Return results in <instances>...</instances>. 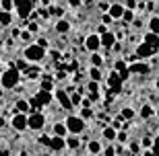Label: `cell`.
<instances>
[{
	"label": "cell",
	"instance_id": "obj_50",
	"mask_svg": "<svg viewBox=\"0 0 159 156\" xmlns=\"http://www.w3.org/2000/svg\"><path fill=\"white\" fill-rule=\"evenodd\" d=\"M139 2H143V0H139Z\"/></svg>",
	"mask_w": 159,
	"mask_h": 156
},
{
	"label": "cell",
	"instance_id": "obj_4",
	"mask_svg": "<svg viewBox=\"0 0 159 156\" xmlns=\"http://www.w3.org/2000/svg\"><path fill=\"white\" fill-rule=\"evenodd\" d=\"M11 127L15 132L29 129V113H15V115L11 117Z\"/></svg>",
	"mask_w": 159,
	"mask_h": 156
},
{
	"label": "cell",
	"instance_id": "obj_40",
	"mask_svg": "<svg viewBox=\"0 0 159 156\" xmlns=\"http://www.w3.org/2000/svg\"><path fill=\"white\" fill-rule=\"evenodd\" d=\"M21 39L23 41H31V31L27 29V31H21Z\"/></svg>",
	"mask_w": 159,
	"mask_h": 156
},
{
	"label": "cell",
	"instance_id": "obj_3",
	"mask_svg": "<svg viewBox=\"0 0 159 156\" xmlns=\"http://www.w3.org/2000/svg\"><path fill=\"white\" fill-rule=\"evenodd\" d=\"M64 123H66V127H68V133L81 136V133L87 129V123H85V119H83L81 115H68Z\"/></svg>",
	"mask_w": 159,
	"mask_h": 156
},
{
	"label": "cell",
	"instance_id": "obj_17",
	"mask_svg": "<svg viewBox=\"0 0 159 156\" xmlns=\"http://www.w3.org/2000/svg\"><path fill=\"white\" fill-rule=\"evenodd\" d=\"M29 111H31V103L29 101H23V99H21V101L15 103V113H29Z\"/></svg>",
	"mask_w": 159,
	"mask_h": 156
},
{
	"label": "cell",
	"instance_id": "obj_34",
	"mask_svg": "<svg viewBox=\"0 0 159 156\" xmlns=\"http://www.w3.org/2000/svg\"><path fill=\"white\" fill-rule=\"evenodd\" d=\"M70 101L75 107H79V105L83 103V99H81V93H70Z\"/></svg>",
	"mask_w": 159,
	"mask_h": 156
},
{
	"label": "cell",
	"instance_id": "obj_31",
	"mask_svg": "<svg viewBox=\"0 0 159 156\" xmlns=\"http://www.w3.org/2000/svg\"><path fill=\"white\" fill-rule=\"evenodd\" d=\"M0 8H4V11H15V2H12V0H0Z\"/></svg>",
	"mask_w": 159,
	"mask_h": 156
},
{
	"label": "cell",
	"instance_id": "obj_43",
	"mask_svg": "<svg viewBox=\"0 0 159 156\" xmlns=\"http://www.w3.org/2000/svg\"><path fill=\"white\" fill-rule=\"evenodd\" d=\"M27 29H29L31 33H37V29H39V25H37V23H29V27H27Z\"/></svg>",
	"mask_w": 159,
	"mask_h": 156
},
{
	"label": "cell",
	"instance_id": "obj_10",
	"mask_svg": "<svg viewBox=\"0 0 159 156\" xmlns=\"http://www.w3.org/2000/svg\"><path fill=\"white\" fill-rule=\"evenodd\" d=\"M124 11H126V6H124V4H120V2H114V4H110V6H107V12H110V17H112L114 21H122Z\"/></svg>",
	"mask_w": 159,
	"mask_h": 156
},
{
	"label": "cell",
	"instance_id": "obj_9",
	"mask_svg": "<svg viewBox=\"0 0 159 156\" xmlns=\"http://www.w3.org/2000/svg\"><path fill=\"white\" fill-rule=\"evenodd\" d=\"M85 47H87L89 52H99V47H101V35L97 33H91L85 37Z\"/></svg>",
	"mask_w": 159,
	"mask_h": 156
},
{
	"label": "cell",
	"instance_id": "obj_21",
	"mask_svg": "<svg viewBox=\"0 0 159 156\" xmlns=\"http://www.w3.org/2000/svg\"><path fill=\"white\" fill-rule=\"evenodd\" d=\"M87 152H89V154H103V150H101V144H99V142H95V140L87 144Z\"/></svg>",
	"mask_w": 159,
	"mask_h": 156
},
{
	"label": "cell",
	"instance_id": "obj_37",
	"mask_svg": "<svg viewBox=\"0 0 159 156\" xmlns=\"http://www.w3.org/2000/svg\"><path fill=\"white\" fill-rule=\"evenodd\" d=\"M50 136H48V133H43V136H39V144H43V146H50Z\"/></svg>",
	"mask_w": 159,
	"mask_h": 156
},
{
	"label": "cell",
	"instance_id": "obj_48",
	"mask_svg": "<svg viewBox=\"0 0 159 156\" xmlns=\"http://www.w3.org/2000/svg\"><path fill=\"white\" fill-rule=\"evenodd\" d=\"M2 95H4V88L0 86V99H2Z\"/></svg>",
	"mask_w": 159,
	"mask_h": 156
},
{
	"label": "cell",
	"instance_id": "obj_23",
	"mask_svg": "<svg viewBox=\"0 0 159 156\" xmlns=\"http://www.w3.org/2000/svg\"><path fill=\"white\" fill-rule=\"evenodd\" d=\"M66 146H68V148H72V150H77V148H79L77 133H68V136H66Z\"/></svg>",
	"mask_w": 159,
	"mask_h": 156
},
{
	"label": "cell",
	"instance_id": "obj_42",
	"mask_svg": "<svg viewBox=\"0 0 159 156\" xmlns=\"http://www.w3.org/2000/svg\"><path fill=\"white\" fill-rule=\"evenodd\" d=\"M101 21H103V25H110V23L114 21V19L110 17V12H107V15H103V17H101Z\"/></svg>",
	"mask_w": 159,
	"mask_h": 156
},
{
	"label": "cell",
	"instance_id": "obj_29",
	"mask_svg": "<svg viewBox=\"0 0 159 156\" xmlns=\"http://www.w3.org/2000/svg\"><path fill=\"white\" fill-rule=\"evenodd\" d=\"M128 152L130 154H141L143 152V148H141V144H139V142H134V140H132V142H128Z\"/></svg>",
	"mask_w": 159,
	"mask_h": 156
},
{
	"label": "cell",
	"instance_id": "obj_27",
	"mask_svg": "<svg viewBox=\"0 0 159 156\" xmlns=\"http://www.w3.org/2000/svg\"><path fill=\"white\" fill-rule=\"evenodd\" d=\"M91 66H103V58H101L97 52H91Z\"/></svg>",
	"mask_w": 159,
	"mask_h": 156
},
{
	"label": "cell",
	"instance_id": "obj_24",
	"mask_svg": "<svg viewBox=\"0 0 159 156\" xmlns=\"http://www.w3.org/2000/svg\"><path fill=\"white\" fill-rule=\"evenodd\" d=\"M41 88L43 91H52L54 88V84H52V76H41Z\"/></svg>",
	"mask_w": 159,
	"mask_h": 156
},
{
	"label": "cell",
	"instance_id": "obj_15",
	"mask_svg": "<svg viewBox=\"0 0 159 156\" xmlns=\"http://www.w3.org/2000/svg\"><path fill=\"white\" fill-rule=\"evenodd\" d=\"M116 138H118V129H116L114 125H107V127H103V140H106V142L114 144V142H116Z\"/></svg>",
	"mask_w": 159,
	"mask_h": 156
},
{
	"label": "cell",
	"instance_id": "obj_41",
	"mask_svg": "<svg viewBox=\"0 0 159 156\" xmlns=\"http://www.w3.org/2000/svg\"><path fill=\"white\" fill-rule=\"evenodd\" d=\"M17 68L21 70V72H23V70H27V60H19V62H17Z\"/></svg>",
	"mask_w": 159,
	"mask_h": 156
},
{
	"label": "cell",
	"instance_id": "obj_1",
	"mask_svg": "<svg viewBox=\"0 0 159 156\" xmlns=\"http://www.w3.org/2000/svg\"><path fill=\"white\" fill-rule=\"evenodd\" d=\"M19 82H21V70L11 64V66L0 74V86L4 88V91H11V88H17Z\"/></svg>",
	"mask_w": 159,
	"mask_h": 156
},
{
	"label": "cell",
	"instance_id": "obj_19",
	"mask_svg": "<svg viewBox=\"0 0 159 156\" xmlns=\"http://www.w3.org/2000/svg\"><path fill=\"white\" fill-rule=\"evenodd\" d=\"M12 23V15L11 11H4V8H0V25L2 27H8Z\"/></svg>",
	"mask_w": 159,
	"mask_h": 156
},
{
	"label": "cell",
	"instance_id": "obj_25",
	"mask_svg": "<svg viewBox=\"0 0 159 156\" xmlns=\"http://www.w3.org/2000/svg\"><path fill=\"white\" fill-rule=\"evenodd\" d=\"M87 88H89V95H97V93H99V82H97V80H91V78H89Z\"/></svg>",
	"mask_w": 159,
	"mask_h": 156
},
{
	"label": "cell",
	"instance_id": "obj_30",
	"mask_svg": "<svg viewBox=\"0 0 159 156\" xmlns=\"http://www.w3.org/2000/svg\"><path fill=\"white\" fill-rule=\"evenodd\" d=\"M122 21L124 23H132V21H134V12H132V8H126V11H124Z\"/></svg>",
	"mask_w": 159,
	"mask_h": 156
},
{
	"label": "cell",
	"instance_id": "obj_12",
	"mask_svg": "<svg viewBox=\"0 0 159 156\" xmlns=\"http://www.w3.org/2000/svg\"><path fill=\"white\" fill-rule=\"evenodd\" d=\"M48 148H50V150H54V152H62L66 148V138H64V136H56V133H54Z\"/></svg>",
	"mask_w": 159,
	"mask_h": 156
},
{
	"label": "cell",
	"instance_id": "obj_16",
	"mask_svg": "<svg viewBox=\"0 0 159 156\" xmlns=\"http://www.w3.org/2000/svg\"><path fill=\"white\" fill-rule=\"evenodd\" d=\"M54 29H56V33L64 35V33H68V31H70V23H68L66 19H58V21L54 23Z\"/></svg>",
	"mask_w": 159,
	"mask_h": 156
},
{
	"label": "cell",
	"instance_id": "obj_8",
	"mask_svg": "<svg viewBox=\"0 0 159 156\" xmlns=\"http://www.w3.org/2000/svg\"><path fill=\"white\" fill-rule=\"evenodd\" d=\"M155 53H157V47H153L151 43H147V41H143L141 45L136 47V56H139V60L151 58V56H155Z\"/></svg>",
	"mask_w": 159,
	"mask_h": 156
},
{
	"label": "cell",
	"instance_id": "obj_44",
	"mask_svg": "<svg viewBox=\"0 0 159 156\" xmlns=\"http://www.w3.org/2000/svg\"><path fill=\"white\" fill-rule=\"evenodd\" d=\"M66 2H68V4H70V6H75V8L83 4V0H66Z\"/></svg>",
	"mask_w": 159,
	"mask_h": 156
},
{
	"label": "cell",
	"instance_id": "obj_14",
	"mask_svg": "<svg viewBox=\"0 0 159 156\" xmlns=\"http://www.w3.org/2000/svg\"><path fill=\"white\" fill-rule=\"evenodd\" d=\"M116 35L112 33V31H106V33H101V47H106V49H112L114 43H116Z\"/></svg>",
	"mask_w": 159,
	"mask_h": 156
},
{
	"label": "cell",
	"instance_id": "obj_46",
	"mask_svg": "<svg viewBox=\"0 0 159 156\" xmlns=\"http://www.w3.org/2000/svg\"><path fill=\"white\" fill-rule=\"evenodd\" d=\"M37 43H39V45H43V47H48V39H46V37H39V39H37Z\"/></svg>",
	"mask_w": 159,
	"mask_h": 156
},
{
	"label": "cell",
	"instance_id": "obj_7",
	"mask_svg": "<svg viewBox=\"0 0 159 156\" xmlns=\"http://www.w3.org/2000/svg\"><path fill=\"white\" fill-rule=\"evenodd\" d=\"M54 97H56V101H58V105H60L62 111H70L72 107H75L72 101H70V93H66V91H56Z\"/></svg>",
	"mask_w": 159,
	"mask_h": 156
},
{
	"label": "cell",
	"instance_id": "obj_28",
	"mask_svg": "<svg viewBox=\"0 0 159 156\" xmlns=\"http://www.w3.org/2000/svg\"><path fill=\"white\" fill-rule=\"evenodd\" d=\"M153 107H151V105H143L141 107V117H145V119H147V117H153Z\"/></svg>",
	"mask_w": 159,
	"mask_h": 156
},
{
	"label": "cell",
	"instance_id": "obj_36",
	"mask_svg": "<svg viewBox=\"0 0 159 156\" xmlns=\"http://www.w3.org/2000/svg\"><path fill=\"white\" fill-rule=\"evenodd\" d=\"M116 140H118L120 144H126V142H128V133H126V132H120V133H118V138H116Z\"/></svg>",
	"mask_w": 159,
	"mask_h": 156
},
{
	"label": "cell",
	"instance_id": "obj_33",
	"mask_svg": "<svg viewBox=\"0 0 159 156\" xmlns=\"http://www.w3.org/2000/svg\"><path fill=\"white\" fill-rule=\"evenodd\" d=\"M149 29L153 31V33H159V19H157V17L151 19V23H149Z\"/></svg>",
	"mask_w": 159,
	"mask_h": 156
},
{
	"label": "cell",
	"instance_id": "obj_39",
	"mask_svg": "<svg viewBox=\"0 0 159 156\" xmlns=\"http://www.w3.org/2000/svg\"><path fill=\"white\" fill-rule=\"evenodd\" d=\"M151 152H153V154H159V136L153 140V148H151Z\"/></svg>",
	"mask_w": 159,
	"mask_h": 156
},
{
	"label": "cell",
	"instance_id": "obj_45",
	"mask_svg": "<svg viewBox=\"0 0 159 156\" xmlns=\"http://www.w3.org/2000/svg\"><path fill=\"white\" fill-rule=\"evenodd\" d=\"M141 146H153V140H151V138H145L141 142Z\"/></svg>",
	"mask_w": 159,
	"mask_h": 156
},
{
	"label": "cell",
	"instance_id": "obj_6",
	"mask_svg": "<svg viewBox=\"0 0 159 156\" xmlns=\"http://www.w3.org/2000/svg\"><path fill=\"white\" fill-rule=\"evenodd\" d=\"M43 127H46V117L41 115L39 111L29 113V129H33V132H41Z\"/></svg>",
	"mask_w": 159,
	"mask_h": 156
},
{
	"label": "cell",
	"instance_id": "obj_13",
	"mask_svg": "<svg viewBox=\"0 0 159 156\" xmlns=\"http://www.w3.org/2000/svg\"><path fill=\"white\" fill-rule=\"evenodd\" d=\"M128 70L132 72V74H149V70H151V68H149L145 62H136V60H134V62H130Z\"/></svg>",
	"mask_w": 159,
	"mask_h": 156
},
{
	"label": "cell",
	"instance_id": "obj_5",
	"mask_svg": "<svg viewBox=\"0 0 159 156\" xmlns=\"http://www.w3.org/2000/svg\"><path fill=\"white\" fill-rule=\"evenodd\" d=\"M52 99H54L52 97V91H43V88H39V91L35 93V99L31 101V107H33V109H41L43 105L52 103Z\"/></svg>",
	"mask_w": 159,
	"mask_h": 156
},
{
	"label": "cell",
	"instance_id": "obj_47",
	"mask_svg": "<svg viewBox=\"0 0 159 156\" xmlns=\"http://www.w3.org/2000/svg\"><path fill=\"white\" fill-rule=\"evenodd\" d=\"M12 2H15V8H17V6L21 4V2H23V0H12Z\"/></svg>",
	"mask_w": 159,
	"mask_h": 156
},
{
	"label": "cell",
	"instance_id": "obj_26",
	"mask_svg": "<svg viewBox=\"0 0 159 156\" xmlns=\"http://www.w3.org/2000/svg\"><path fill=\"white\" fill-rule=\"evenodd\" d=\"M132 117H134V109L132 107H124L120 111V119H132Z\"/></svg>",
	"mask_w": 159,
	"mask_h": 156
},
{
	"label": "cell",
	"instance_id": "obj_22",
	"mask_svg": "<svg viewBox=\"0 0 159 156\" xmlns=\"http://www.w3.org/2000/svg\"><path fill=\"white\" fill-rule=\"evenodd\" d=\"M89 78H91V80H97V82L103 78V76H101V68H99V66H91V68H89Z\"/></svg>",
	"mask_w": 159,
	"mask_h": 156
},
{
	"label": "cell",
	"instance_id": "obj_11",
	"mask_svg": "<svg viewBox=\"0 0 159 156\" xmlns=\"http://www.w3.org/2000/svg\"><path fill=\"white\" fill-rule=\"evenodd\" d=\"M33 0H23L21 4L17 6V12H19V17L21 19H29L31 17V11H33Z\"/></svg>",
	"mask_w": 159,
	"mask_h": 156
},
{
	"label": "cell",
	"instance_id": "obj_38",
	"mask_svg": "<svg viewBox=\"0 0 159 156\" xmlns=\"http://www.w3.org/2000/svg\"><path fill=\"white\" fill-rule=\"evenodd\" d=\"M126 8H139V0H126Z\"/></svg>",
	"mask_w": 159,
	"mask_h": 156
},
{
	"label": "cell",
	"instance_id": "obj_20",
	"mask_svg": "<svg viewBox=\"0 0 159 156\" xmlns=\"http://www.w3.org/2000/svg\"><path fill=\"white\" fill-rule=\"evenodd\" d=\"M145 41H147V43H151L153 47H157V49H159V33H153V31H149V33L145 35Z\"/></svg>",
	"mask_w": 159,
	"mask_h": 156
},
{
	"label": "cell",
	"instance_id": "obj_2",
	"mask_svg": "<svg viewBox=\"0 0 159 156\" xmlns=\"http://www.w3.org/2000/svg\"><path fill=\"white\" fill-rule=\"evenodd\" d=\"M23 58L31 64H41L46 60V47L39 45V43H29L23 52Z\"/></svg>",
	"mask_w": 159,
	"mask_h": 156
},
{
	"label": "cell",
	"instance_id": "obj_49",
	"mask_svg": "<svg viewBox=\"0 0 159 156\" xmlns=\"http://www.w3.org/2000/svg\"><path fill=\"white\" fill-rule=\"evenodd\" d=\"M157 91H159V78H157Z\"/></svg>",
	"mask_w": 159,
	"mask_h": 156
},
{
	"label": "cell",
	"instance_id": "obj_32",
	"mask_svg": "<svg viewBox=\"0 0 159 156\" xmlns=\"http://www.w3.org/2000/svg\"><path fill=\"white\" fill-rule=\"evenodd\" d=\"M81 117L83 119H91V117H93V109H91V107H83L81 109Z\"/></svg>",
	"mask_w": 159,
	"mask_h": 156
},
{
	"label": "cell",
	"instance_id": "obj_18",
	"mask_svg": "<svg viewBox=\"0 0 159 156\" xmlns=\"http://www.w3.org/2000/svg\"><path fill=\"white\" fill-rule=\"evenodd\" d=\"M52 133H56V136H64V138H66V136H68V127H66L64 121H62V123L56 121L54 127H52Z\"/></svg>",
	"mask_w": 159,
	"mask_h": 156
},
{
	"label": "cell",
	"instance_id": "obj_35",
	"mask_svg": "<svg viewBox=\"0 0 159 156\" xmlns=\"http://www.w3.org/2000/svg\"><path fill=\"white\" fill-rule=\"evenodd\" d=\"M50 15H54V17L62 19V15H64V11H62L60 6H52V8H50Z\"/></svg>",
	"mask_w": 159,
	"mask_h": 156
}]
</instances>
